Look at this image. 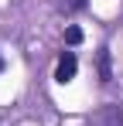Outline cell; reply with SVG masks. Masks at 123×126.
<instances>
[{"label":"cell","mask_w":123,"mask_h":126,"mask_svg":"<svg viewBox=\"0 0 123 126\" xmlns=\"http://www.w3.org/2000/svg\"><path fill=\"white\" fill-rule=\"evenodd\" d=\"M75 72H79V58H75L72 51H65V55L58 58V65H55V82L68 85L72 79H75Z\"/></svg>","instance_id":"obj_1"},{"label":"cell","mask_w":123,"mask_h":126,"mask_svg":"<svg viewBox=\"0 0 123 126\" xmlns=\"http://www.w3.org/2000/svg\"><path fill=\"white\" fill-rule=\"evenodd\" d=\"M92 126H123V109L120 106H102L92 116Z\"/></svg>","instance_id":"obj_2"},{"label":"cell","mask_w":123,"mask_h":126,"mask_svg":"<svg viewBox=\"0 0 123 126\" xmlns=\"http://www.w3.org/2000/svg\"><path fill=\"white\" fill-rule=\"evenodd\" d=\"M96 72H99V82H113V58H109V48H99L96 55Z\"/></svg>","instance_id":"obj_3"},{"label":"cell","mask_w":123,"mask_h":126,"mask_svg":"<svg viewBox=\"0 0 123 126\" xmlns=\"http://www.w3.org/2000/svg\"><path fill=\"white\" fill-rule=\"evenodd\" d=\"M65 44H72V48L82 44V31H79V27H65Z\"/></svg>","instance_id":"obj_4"},{"label":"cell","mask_w":123,"mask_h":126,"mask_svg":"<svg viewBox=\"0 0 123 126\" xmlns=\"http://www.w3.org/2000/svg\"><path fill=\"white\" fill-rule=\"evenodd\" d=\"M62 7H65V10H82V7H85V0H65Z\"/></svg>","instance_id":"obj_5"},{"label":"cell","mask_w":123,"mask_h":126,"mask_svg":"<svg viewBox=\"0 0 123 126\" xmlns=\"http://www.w3.org/2000/svg\"><path fill=\"white\" fill-rule=\"evenodd\" d=\"M0 72H3V55H0Z\"/></svg>","instance_id":"obj_6"}]
</instances>
